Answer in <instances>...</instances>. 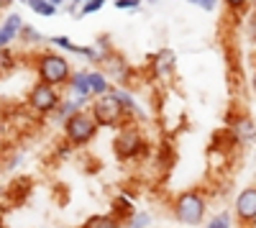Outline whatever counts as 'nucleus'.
Here are the masks:
<instances>
[{"mask_svg":"<svg viewBox=\"0 0 256 228\" xmlns=\"http://www.w3.org/2000/svg\"><path fill=\"white\" fill-rule=\"evenodd\" d=\"M228 131H230L233 138H236V144H251V141H256V123H254L248 116L230 118Z\"/></svg>","mask_w":256,"mask_h":228,"instance_id":"1a4fd4ad","label":"nucleus"},{"mask_svg":"<svg viewBox=\"0 0 256 228\" xmlns=\"http://www.w3.org/2000/svg\"><path fill=\"white\" fill-rule=\"evenodd\" d=\"M246 36L256 44V8L248 13V18H246Z\"/></svg>","mask_w":256,"mask_h":228,"instance_id":"393cba45","label":"nucleus"},{"mask_svg":"<svg viewBox=\"0 0 256 228\" xmlns=\"http://www.w3.org/2000/svg\"><path fill=\"white\" fill-rule=\"evenodd\" d=\"M28 8L36 13V16H44V18H52L56 13V8L49 3V0H28Z\"/></svg>","mask_w":256,"mask_h":228,"instance_id":"aec40b11","label":"nucleus"},{"mask_svg":"<svg viewBox=\"0 0 256 228\" xmlns=\"http://www.w3.org/2000/svg\"><path fill=\"white\" fill-rule=\"evenodd\" d=\"M177 67V56L172 49H162L156 54L148 56V70H152V77L154 80H166V77H172Z\"/></svg>","mask_w":256,"mask_h":228,"instance_id":"6e6552de","label":"nucleus"},{"mask_svg":"<svg viewBox=\"0 0 256 228\" xmlns=\"http://www.w3.org/2000/svg\"><path fill=\"white\" fill-rule=\"evenodd\" d=\"M0 198H3V190H0Z\"/></svg>","mask_w":256,"mask_h":228,"instance_id":"e433bc0d","label":"nucleus"},{"mask_svg":"<svg viewBox=\"0 0 256 228\" xmlns=\"http://www.w3.org/2000/svg\"><path fill=\"white\" fill-rule=\"evenodd\" d=\"M190 6H195V8H202V10H208V13H212L218 8V0H187Z\"/></svg>","mask_w":256,"mask_h":228,"instance_id":"a878e982","label":"nucleus"},{"mask_svg":"<svg viewBox=\"0 0 256 228\" xmlns=\"http://www.w3.org/2000/svg\"><path fill=\"white\" fill-rule=\"evenodd\" d=\"M20 3H28V0H20Z\"/></svg>","mask_w":256,"mask_h":228,"instance_id":"c9c22d12","label":"nucleus"},{"mask_svg":"<svg viewBox=\"0 0 256 228\" xmlns=\"http://www.w3.org/2000/svg\"><path fill=\"white\" fill-rule=\"evenodd\" d=\"M113 152L120 162H134L146 154V136L136 123H123L113 138Z\"/></svg>","mask_w":256,"mask_h":228,"instance_id":"20e7f679","label":"nucleus"},{"mask_svg":"<svg viewBox=\"0 0 256 228\" xmlns=\"http://www.w3.org/2000/svg\"><path fill=\"white\" fill-rule=\"evenodd\" d=\"M18 67V54L8 46V49H0V77L10 74Z\"/></svg>","mask_w":256,"mask_h":228,"instance_id":"f3484780","label":"nucleus"},{"mask_svg":"<svg viewBox=\"0 0 256 228\" xmlns=\"http://www.w3.org/2000/svg\"><path fill=\"white\" fill-rule=\"evenodd\" d=\"M102 72L108 77H113V80H118L120 85L128 80V64H126V59L120 54H116V52H110L108 56L102 59Z\"/></svg>","mask_w":256,"mask_h":228,"instance_id":"f8f14e48","label":"nucleus"},{"mask_svg":"<svg viewBox=\"0 0 256 228\" xmlns=\"http://www.w3.org/2000/svg\"><path fill=\"white\" fill-rule=\"evenodd\" d=\"M233 226V216L228 213V210H220L218 216H212L208 223H205V228H230Z\"/></svg>","mask_w":256,"mask_h":228,"instance_id":"412c9836","label":"nucleus"},{"mask_svg":"<svg viewBox=\"0 0 256 228\" xmlns=\"http://www.w3.org/2000/svg\"><path fill=\"white\" fill-rule=\"evenodd\" d=\"M251 90L256 95V64H254V72H251Z\"/></svg>","mask_w":256,"mask_h":228,"instance_id":"c756f323","label":"nucleus"},{"mask_svg":"<svg viewBox=\"0 0 256 228\" xmlns=\"http://www.w3.org/2000/svg\"><path fill=\"white\" fill-rule=\"evenodd\" d=\"M90 113L98 120L100 128H120L123 123H128V116H126V110L120 106V100L113 92L95 98L92 106H90Z\"/></svg>","mask_w":256,"mask_h":228,"instance_id":"39448f33","label":"nucleus"},{"mask_svg":"<svg viewBox=\"0 0 256 228\" xmlns=\"http://www.w3.org/2000/svg\"><path fill=\"white\" fill-rule=\"evenodd\" d=\"M34 72H36L38 82H46V85H52V88H67L74 70L70 64V59L62 52L46 49L34 59Z\"/></svg>","mask_w":256,"mask_h":228,"instance_id":"f257e3e1","label":"nucleus"},{"mask_svg":"<svg viewBox=\"0 0 256 228\" xmlns=\"http://www.w3.org/2000/svg\"><path fill=\"white\" fill-rule=\"evenodd\" d=\"M223 6L230 10V13H244V10H248V0H223Z\"/></svg>","mask_w":256,"mask_h":228,"instance_id":"b1692460","label":"nucleus"},{"mask_svg":"<svg viewBox=\"0 0 256 228\" xmlns=\"http://www.w3.org/2000/svg\"><path fill=\"white\" fill-rule=\"evenodd\" d=\"M233 218H236L241 228L256 226V184H248L236 195V200H233Z\"/></svg>","mask_w":256,"mask_h":228,"instance_id":"0eeeda50","label":"nucleus"},{"mask_svg":"<svg viewBox=\"0 0 256 228\" xmlns=\"http://www.w3.org/2000/svg\"><path fill=\"white\" fill-rule=\"evenodd\" d=\"M118 10H136L141 6V0H113Z\"/></svg>","mask_w":256,"mask_h":228,"instance_id":"cd10ccee","label":"nucleus"},{"mask_svg":"<svg viewBox=\"0 0 256 228\" xmlns=\"http://www.w3.org/2000/svg\"><path fill=\"white\" fill-rule=\"evenodd\" d=\"M62 100L64 98H62L59 88H52V85H46V82L36 80L31 85V90H28V95H26V106L38 116H52V113H56Z\"/></svg>","mask_w":256,"mask_h":228,"instance_id":"423d86ee","label":"nucleus"},{"mask_svg":"<svg viewBox=\"0 0 256 228\" xmlns=\"http://www.w3.org/2000/svg\"><path fill=\"white\" fill-rule=\"evenodd\" d=\"M172 216L182 226H202L208 216V200L200 190H184L172 200Z\"/></svg>","mask_w":256,"mask_h":228,"instance_id":"f03ea898","label":"nucleus"},{"mask_svg":"<svg viewBox=\"0 0 256 228\" xmlns=\"http://www.w3.org/2000/svg\"><path fill=\"white\" fill-rule=\"evenodd\" d=\"M84 3H90V0H72V6H80V8H82Z\"/></svg>","mask_w":256,"mask_h":228,"instance_id":"473e14b6","label":"nucleus"},{"mask_svg":"<svg viewBox=\"0 0 256 228\" xmlns=\"http://www.w3.org/2000/svg\"><path fill=\"white\" fill-rule=\"evenodd\" d=\"M146 3H159V0H146Z\"/></svg>","mask_w":256,"mask_h":228,"instance_id":"f704fd0d","label":"nucleus"},{"mask_svg":"<svg viewBox=\"0 0 256 228\" xmlns=\"http://www.w3.org/2000/svg\"><path fill=\"white\" fill-rule=\"evenodd\" d=\"M152 226V213L146 210H136L134 216L126 218V228H148Z\"/></svg>","mask_w":256,"mask_h":228,"instance_id":"a211bd4d","label":"nucleus"},{"mask_svg":"<svg viewBox=\"0 0 256 228\" xmlns=\"http://www.w3.org/2000/svg\"><path fill=\"white\" fill-rule=\"evenodd\" d=\"M90 88H92V98H100V95H108L113 88L108 82V74L102 70H90Z\"/></svg>","mask_w":256,"mask_h":228,"instance_id":"dca6fc26","label":"nucleus"},{"mask_svg":"<svg viewBox=\"0 0 256 228\" xmlns=\"http://www.w3.org/2000/svg\"><path fill=\"white\" fill-rule=\"evenodd\" d=\"M24 20H20L18 13L6 16V20L0 24V49H8L16 38H20V31H24Z\"/></svg>","mask_w":256,"mask_h":228,"instance_id":"9d476101","label":"nucleus"},{"mask_svg":"<svg viewBox=\"0 0 256 228\" xmlns=\"http://www.w3.org/2000/svg\"><path fill=\"white\" fill-rule=\"evenodd\" d=\"M16 3V0H0V8H10Z\"/></svg>","mask_w":256,"mask_h":228,"instance_id":"7c9ffc66","label":"nucleus"},{"mask_svg":"<svg viewBox=\"0 0 256 228\" xmlns=\"http://www.w3.org/2000/svg\"><path fill=\"white\" fill-rule=\"evenodd\" d=\"M88 102H90V100H80V98H64V100L59 102V108H56V120H59V123L70 120L74 113L84 110V106H88Z\"/></svg>","mask_w":256,"mask_h":228,"instance_id":"4468645a","label":"nucleus"},{"mask_svg":"<svg viewBox=\"0 0 256 228\" xmlns=\"http://www.w3.org/2000/svg\"><path fill=\"white\" fill-rule=\"evenodd\" d=\"M49 44L56 46V49H62V52H70V54H80V52H82V46L72 44L70 36H52V38H49Z\"/></svg>","mask_w":256,"mask_h":228,"instance_id":"6ab92c4d","label":"nucleus"},{"mask_svg":"<svg viewBox=\"0 0 256 228\" xmlns=\"http://www.w3.org/2000/svg\"><path fill=\"white\" fill-rule=\"evenodd\" d=\"M70 154H72V146H70L67 141H64V146H56V156H59V159H67Z\"/></svg>","mask_w":256,"mask_h":228,"instance_id":"c85d7f7f","label":"nucleus"},{"mask_svg":"<svg viewBox=\"0 0 256 228\" xmlns=\"http://www.w3.org/2000/svg\"><path fill=\"white\" fill-rule=\"evenodd\" d=\"M67 90L72 92V98L90 100V98H92V88H90V72H88V70H77V72H72Z\"/></svg>","mask_w":256,"mask_h":228,"instance_id":"9b49d317","label":"nucleus"},{"mask_svg":"<svg viewBox=\"0 0 256 228\" xmlns=\"http://www.w3.org/2000/svg\"><path fill=\"white\" fill-rule=\"evenodd\" d=\"M95 46L102 52V54H110L113 52V44H110V38H108V34H102V36H98V41H95Z\"/></svg>","mask_w":256,"mask_h":228,"instance_id":"bb28decb","label":"nucleus"},{"mask_svg":"<svg viewBox=\"0 0 256 228\" xmlns=\"http://www.w3.org/2000/svg\"><path fill=\"white\" fill-rule=\"evenodd\" d=\"M105 8V0H90V3H84L82 8H80V13L74 16V18H84V16H92V13H98V10H102Z\"/></svg>","mask_w":256,"mask_h":228,"instance_id":"5701e85b","label":"nucleus"},{"mask_svg":"<svg viewBox=\"0 0 256 228\" xmlns=\"http://www.w3.org/2000/svg\"><path fill=\"white\" fill-rule=\"evenodd\" d=\"M248 3H251V6H254V8H256V0H248Z\"/></svg>","mask_w":256,"mask_h":228,"instance_id":"72a5a7b5","label":"nucleus"},{"mask_svg":"<svg viewBox=\"0 0 256 228\" xmlns=\"http://www.w3.org/2000/svg\"><path fill=\"white\" fill-rule=\"evenodd\" d=\"M20 41H24V44H41V41H44V36H41L34 26H24V31H20Z\"/></svg>","mask_w":256,"mask_h":228,"instance_id":"4be33fe9","label":"nucleus"},{"mask_svg":"<svg viewBox=\"0 0 256 228\" xmlns=\"http://www.w3.org/2000/svg\"><path fill=\"white\" fill-rule=\"evenodd\" d=\"M98 131H100V126H98V120L92 118L90 110H80V113H74L70 120L62 123L64 141H67L72 149H80V146H88V144H92V138L98 136Z\"/></svg>","mask_w":256,"mask_h":228,"instance_id":"7ed1b4c3","label":"nucleus"},{"mask_svg":"<svg viewBox=\"0 0 256 228\" xmlns=\"http://www.w3.org/2000/svg\"><path fill=\"white\" fill-rule=\"evenodd\" d=\"M82 228H123V226H120V218L116 213H98V216H90L84 220Z\"/></svg>","mask_w":256,"mask_h":228,"instance_id":"2eb2a0df","label":"nucleus"},{"mask_svg":"<svg viewBox=\"0 0 256 228\" xmlns=\"http://www.w3.org/2000/svg\"><path fill=\"white\" fill-rule=\"evenodd\" d=\"M110 92L120 100V106H123V110H126V116H128V123H134V120H144V110L138 108L136 98H134L131 92H128L126 88H113Z\"/></svg>","mask_w":256,"mask_h":228,"instance_id":"ddd939ff","label":"nucleus"},{"mask_svg":"<svg viewBox=\"0 0 256 228\" xmlns=\"http://www.w3.org/2000/svg\"><path fill=\"white\" fill-rule=\"evenodd\" d=\"M49 3H52V6H54V8H62V6H64V3H67V0H49Z\"/></svg>","mask_w":256,"mask_h":228,"instance_id":"2f4dec72","label":"nucleus"}]
</instances>
